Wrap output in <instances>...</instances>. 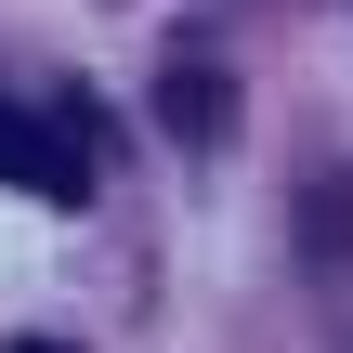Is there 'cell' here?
<instances>
[{
  "mask_svg": "<svg viewBox=\"0 0 353 353\" xmlns=\"http://www.w3.org/2000/svg\"><path fill=\"white\" fill-rule=\"evenodd\" d=\"M0 183H13V196L79 210V196H92V157H79V131H52V118H26V105H0Z\"/></svg>",
  "mask_w": 353,
  "mask_h": 353,
  "instance_id": "obj_1",
  "label": "cell"
},
{
  "mask_svg": "<svg viewBox=\"0 0 353 353\" xmlns=\"http://www.w3.org/2000/svg\"><path fill=\"white\" fill-rule=\"evenodd\" d=\"M170 79H183V92H170V105H183V131H223V92H210V65H170Z\"/></svg>",
  "mask_w": 353,
  "mask_h": 353,
  "instance_id": "obj_2",
  "label": "cell"
},
{
  "mask_svg": "<svg viewBox=\"0 0 353 353\" xmlns=\"http://www.w3.org/2000/svg\"><path fill=\"white\" fill-rule=\"evenodd\" d=\"M13 353H79V341H13Z\"/></svg>",
  "mask_w": 353,
  "mask_h": 353,
  "instance_id": "obj_3",
  "label": "cell"
}]
</instances>
